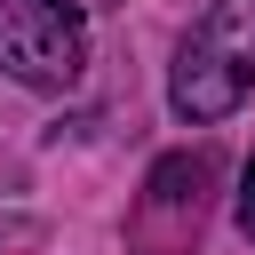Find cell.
I'll return each mask as SVG.
<instances>
[{"instance_id":"6da1fadb","label":"cell","mask_w":255,"mask_h":255,"mask_svg":"<svg viewBox=\"0 0 255 255\" xmlns=\"http://www.w3.org/2000/svg\"><path fill=\"white\" fill-rule=\"evenodd\" d=\"M255 88V0H207V16L183 32L167 64V104L191 128H215Z\"/></svg>"},{"instance_id":"7a4b0ae2","label":"cell","mask_w":255,"mask_h":255,"mask_svg":"<svg viewBox=\"0 0 255 255\" xmlns=\"http://www.w3.org/2000/svg\"><path fill=\"white\" fill-rule=\"evenodd\" d=\"M0 72L16 88L64 96L88 72V16L72 0H0Z\"/></svg>"},{"instance_id":"3957f363","label":"cell","mask_w":255,"mask_h":255,"mask_svg":"<svg viewBox=\"0 0 255 255\" xmlns=\"http://www.w3.org/2000/svg\"><path fill=\"white\" fill-rule=\"evenodd\" d=\"M207 175H215V159H207V151H167V159L151 167L143 199H151L159 215H191V223H199V199H207Z\"/></svg>"},{"instance_id":"277c9868","label":"cell","mask_w":255,"mask_h":255,"mask_svg":"<svg viewBox=\"0 0 255 255\" xmlns=\"http://www.w3.org/2000/svg\"><path fill=\"white\" fill-rule=\"evenodd\" d=\"M239 231L255 239V151H247V175H239Z\"/></svg>"}]
</instances>
